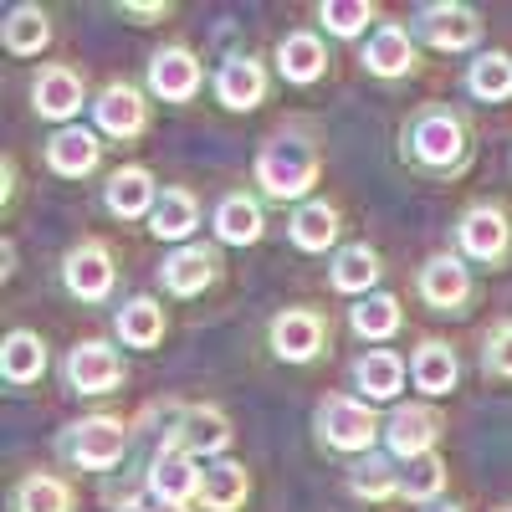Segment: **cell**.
<instances>
[{
    "label": "cell",
    "instance_id": "25",
    "mask_svg": "<svg viewBox=\"0 0 512 512\" xmlns=\"http://www.w3.org/2000/svg\"><path fill=\"white\" fill-rule=\"evenodd\" d=\"M251 492V477H246V466L236 461H210L205 466V477H200V502L210 512H236Z\"/></svg>",
    "mask_w": 512,
    "mask_h": 512
},
{
    "label": "cell",
    "instance_id": "31",
    "mask_svg": "<svg viewBox=\"0 0 512 512\" xmlns=\"http://www.w3.org/2000/svg\"><path fill=\"white\" fill-rule=\"evenodd\" d=\"M47 41H52V21L41 6H16L6 16V52L11 57H36Z\"/></svg>",
    "mask_w": 512,
    "mask_h": 512
},
{
    "label": "cell",
    "instance_id": "17",
    "mask_svg": "<svg viewBox=\"0 0 512 512\" xmlns=\"http://www.w3.org/2000/svg\"><path fill=\"white\" fill-rule=\"evenodd\" d=\"M103 205L113 210L118 221H139V216H154V205H159V185L144 164H123L108 175L103 185Z\"/></svg>",
    "mask_w": 512,
    "mask_h": 512
},
{
    "label": "cell",
    "instance_id": "34",
    "mask_svg": "<svg viewBox=\"0 0 512 512\" xmlns=\"http://www.w3.org/2000/svg\"><path fill=\"white\" fill-rule=\"evenodd\" d=\"M379 251L374 246H344L333 256V287L338 292H369L379 282Z\"/></svg>",
    "mask_w": 512,
    "mask_h": 512
},
{
    "label": "cell",
    "instance_id": "6",
    "mask_svg": "<svg viewBox=\"0 0 512 512\" xmlns=\"http://www.w3.org/2000/svg\"><path fill=\"white\" fill-rule=\"evenodd\" d=\"M62 379H67L72 395H108L123 384V354L113 344H103V338H88V344L67 349Z\"/></svg>",
    "mask_w": 512,
    "mask_h": 512
},
{
    "label": "cell",
    "instance_id": "7",
    "mask_svg": "<svg viewBox=\"0 0 512 512\" xmlns=\"http://www.w3.org/2000/svg\"><path fill=\"white\" fill-rule=\"evenodd\" d=\"M456 241L461 251L472 256V262H502V256L512 251V221H507V210L482 200V205H466L461 210V221H456Z\"/></svg>",
    "mask_w": 512,
    "mask_h": 512
},
{
    "label": "cell",
    "instance_id": "19",
    "mask_svg": "<svg viewBox=\"0 0 512 512\" xmlns=\"http://www.w3.org/2000/svg\"><path fill=\"white\" fill-rule=\"evenodd\" d=\"M349 379H354L359 400L384 405V400H395V395L405 390V359H400V354H390V349H369V354H359V359H354Z\"/></svg>",
    "mask_w": 512,
    "mask_h": 512
},
{
    "label": "cell",
    "instance_id": "21",
    "mask_svg": "<svg viewBox=\"0 0 512 512\" xmlns=\"http://www.w3.org/2000/svg\"><path fill=\"white\" fill-rule=\"evenodd\" d=\"M410 379H415V390H425V395H451L456 379H461L456 349L441 344V338H425V344L415 349V359H410Z\"/></svg>",
    "mask_w": 512,
    "mask_h": 512
},
{
    "label": "cell",
    "instance_id": "18",
    "mask_svg": "<svg viewBox=\"0 0 512 512\" xmlns=\"http://www.w3.org/2000/svg\"><path fill=\"white\" fill-rule=\"evenodd\" d=\"M216 98L231 113H251L267 103V67L256 57H226L216 72Z\"/></svg>",
    "mask_w": 512,
    "mask_h": 512
},
{
    "label": "cell",
    "instance_id": "41",
    "mask_svg": "<svg viewBox=\"0 0 512 512\" xmlns=\"http://www.w3.org/2000/svg\"><path fill=\"white\" fill-rule=\"evenodd\" d=\"M134 512H185V507H175V502H159V497H149V502H139Z\"/></svg>",
    "mask_w": 512,
    "mask_h": 512
},
{
    "label": "cell",
    "instance_id": "22",
    "mask_svg": "<svg viewBox=\"0 0 512 512\" xmlns=\"http://www.w3.org/2000/svg\"><path fill=\"white\" fill-rule=\"evenodd\" d=\"M364 67L374 77H405L415 67V36L395 21H384L374 36H369V47H364Z\"/></svg>",
    "mask_w": 512,
    "mask_h": 512
},
{
    "label": "cell",
    "instance_id": "32",
    "mask_svg": "<svg viewBox=\"0 0 512 512\" xmlns=\"http://www.w3.org/2000/svg\"><path fill=\"white\" fill-rule=\"evenodd\" d=\"M466 88H472V98H482V103H507L512 98V57L507 52H482L472 62V72H466Z\"/></svg>",
    "mask_w": 512,
    "mask_h": 512
},
{
    "label": "cell",
    "instance_id": "14",
    "mask_svg": "<svg viewBox=\"0 0 512 512\" xmlns=\"http://www.w3.org/2000/svg\"><path fill=\"white\" fill-rule=\"evenodd\" d=\"M200 57L190 47H164L149 57V93L164 103H190L200 93Z\"/></svg>",
    "mask_w": 512,
    "mask_h": 512
},
{
    "label": "cell",
    "instance_id": "38",
    "mask_svg": "<svg viewBox=\"0 0 512 512\" xmlns=\"http://www.w3.org/2000/svg\"><path fill=\"white\" fill-rule=\"evenodd\" d=\"M379 11L369 6V0H323L318 6V21H323V31H333V36H359V31H369V21H374Z\"/></svg>",
    "mask_w": 512,
    "mask_h": 512
},
{
    "label": "cell",
    "instance_id": "36",
    "mask_svg": "<svg viewBox=\"0 0 512 512\" xmlns=\"http://www.w3.org/2000/svg\"><path fill=\"white\" fill-rule=\"evenodd\" d=\"M349 492L364 502H390V497H400V472L384 456H364L349 472Z\"/></svg>",
    "mask_w": 512,
    "mask_h": 512
},
{
    "label": "cell",
    "instance_id": "2",
    "mask_svg": "<svg viewBox=\"0 0 512 512\" xmlns=\"http://www.w3.org/2000/svg\"><path fill=\"white\" fill-rule=\"evenodd\" d=\"M318 169H323V159L308 139L282 134L256 154V185H262L272 200H303L318 185Z\"/></svg>",
    "mask_w": 512,
    "mask_h": 512
},
{
    "label": "cell",
    "instance_id": "30",
    "mask_svg": "<svg viewBox=\"0 0 512 512\" xmlns=\"http://www.w3.org/2000/svg\"><path fill=\"white\" fill-rule=\"evenodd\" d=\"M195 226H200V200L190 190H164L159 205H154V216H149V231L159 241H185Z\"/></svg>",
    "mask_w": 512,
    "mask_h": 512
},
{
    "label": "cell",
    "instance_id": "10",
    "mask_svg": "<svg viewBox=\"0 0 512 512\" xmlns=\"http://www.w3.org/2000/svg\"><path fill=\"white\" fill-rule=\"evenodd\" d=\"M200 466H195V451H185L180 441H169V446H159V456L149 461V497H159V502H175V507H190V502H200Z\"/></svg>",
    "mask_w": 512,
    "mask_h": 512
},
{
    "label": "cell",
    "instance_id": "1",
    "mask_svg": "<svg viewBox=\"0 0 512 512\" xmlns=\"http://www.w3.org/2000/svg\"><path fill=\"white\" fill-rule=\"evenodd\" d=\"M466 123L451 108H420L405 128V154L425 169V175H456L466 164Z\"/></svg>",
    "mask_w": 512,
    "mask_h": 512
},
{
    "label": "cell",
    "instance_id": "26",
    "mask_svg": "<svg viewBox=\"0 0 512 512\" xmlns=\"http://www.w3.org/2000/svg\"><path fill=\"white\" fill-rule=\"evenodd\" d=\"M0 374H6L11 384H36L41 374H47V344H41V333L16 328L6 338V349H0Z\"/></svg>",
    "mask_w": 512,
    "mask_h": 512
},
{
    "label": "cell",
    "instance_id": "3",
    "mask_svg": "<svg viewBox=\"0 0 512 512\" xmlns=\"http://www.w3.org/2000/svg\"><path fill=\"white\" fill-rule=\"evenodd\" d=\"M128 441H134V431H128V420L118 415H88L62 431V456L72 466H82V472H108V466L123 461Z\"/></svg>",
    "mask_w": 512,
    "mask_h": 512
},
{
    "label": "cell",
    "instance_id": "13",
    "mask_svg": "<svg viewBox=\"0 0 512 512\" xmlns=\"http://www.w3.org/2000/svg\"><path fill=\"white\" fill-rule=\"evenodd\" d=\"M93 113H98V128L108 139H139L144 128H149V103H144V93L134 88V82H108V88L98 93V103H93Z\"/></svg>",
    "mask_w": 512,
    "mask_h": 512
},
{
    "label": "cell",
    "instance_id": "29",
    "mask_svg": "<svg viewBox=\"0 0 512 512\" xmlns=\"http://www.w3.org/2000/svg\"><path fill=\"white\" fill-rule=\"evenodd\" d=\"M292 241L303 246V251H328L338 241V205L328 200H308V205H297L292 210V221H287Z\"/></svg>",
    "mask_w": 512,
    "mask_h": 512
},
{
    "label": "cell",
    "instance_id": "9",
    "mask_svg": "<svg viewBox=\"0 0 512 512\" xmlns=\"http://www.w3.org/2000/svg\"><path fill=\"white\" fill-rule=\"evenodd\" d=\"M415 36L431 41L436 52H466L482 41V16L472 6H456V0H436L415 16Z\"/></svg>",
    "mask_w": 512,
    "mask_h": 512
},
{
    "label": "cell",
    "instance_id": "11",
    "mask_svg": "<svg viewBox=\"0 0 512 512\" xmlns=\"http://www.w3.org/2000/svg\"><path fill=\"white\" fill-rule=\"evenodd\" d=\"M267 338H272V354H277V359H287V364H308V359L323 354L328 323H323V313H313V308H282V313L272 318Z\"/></svg>",
    "mask_w": 512,
    "mask_h": 512
},
{
    "label": "cell",
    "instance_id": "33",
    "mask_svg": "<svg viewBox=\"0 0 512 512\" xmlns=\"http://www.w3.org/2000/svg\"><path fill=\"white\" fill-rule=\"evenodd\" d=\"M16 512H72V487L62 477H47V472H31L16 497H11Z\"/></svg>",
    "mask_w": 512,
    "mask_h": 512
},
{
    "label": "cell",
    "instance_id": "28",
    "mask_svg": "<svg viewBox=\"0 0 512 512\" xmlns=\"http://www.w3.org/2000/svg\"><path fill=\"white\" fill-rule=\"evenodd\" d=\"M180 446L185 451H205V456H216V451H226L231 446V420L216 410V405H195V410H185V420H180Z\"/></svg>",
    "mask_w": 512,
    "mask_h": 512
},
{
    "label": "cell",
    "instance_id": "24",
    "mask_svg": "<svg viewBox=\"0 0 512 512\" xmlns=\"http://www.w3.org/2000/svg\"><path fill=\"white\" fill-rule=\"evenodd\" d=\"M328 67V52H323V41L313 31H287L277 41V72L287 82H318Z\"/></svg>",
    "mask_w": 512,
    "mask_h": 512
},
{
    "label": "cell",
    "instance_id": "40",
    "mask_svg": "<svg viewBox=\"0 0 512 512\" xmlns=\"http://www.w3.org/2000/svg\"><path fill=\"white\" fill-rule=\"evenodd\" d=\"M123 16H134L139 26H149V21H159V16H169V6H164V0H159V6H118Z\"/></svg>",
    "mask_w": 512,
    "mask_h": 512
},
{
    "label": "cell",
    "instance_id": "15",
    "mask_svg": "<svg viewBox=\"0 0 512 512\" xmlns=\"http://www.w3.org/2000/svg\"><path fill=\"white\" fill-rule=\"evenodd\" d=\"M216 277H221V256H216V246H205V241L180 246L175 256H164V267H159L164 292H175V297H195Z\"/></svg>",
    "mask_w": 512,
    "mask_h": 512
},
{
    "label": "cell",
    "instance_id": "27",
    "mask_svg": "<svg viewBox=\"0 0 512 512\" xmlns=\"http://www.w3.org/2000/svg\"><path fill=\"white\" fill-rule=\"evenodd\" d=\"M113 328H118V338L128 349H154L164 338V308L154 303V297H128V303L118 308V318H113Z\"/></svg>",
    "mask_w": 512,
    "mask_h": 512
},
{
    "label": "cell",
    "instance_id": "39",
    "mask_svg": "<svg viewBox=\"0 0 512 512\" xmlns=\"http://www.w3.org/2000/svg\"><path fill=\"white\" fill-rule=\"evenodd\" d=\"M482 364H487V374H502V379H512V323H502V328L487 338Z\"/></svg>",
    "mask_w": 512,
    "mask_h": 512
},
{
    "label": "cell",
    "instance_id": "43",
    "mask_svg": "<svg viewBox=\"0 0 512 512\" xmlns=\"http://www.w3.org/2000/svg\"><path fill=\"white\" fill-rule=\"evenodd\" d=\"M502 512H512V507H502Z\"/></svg>",
    "mask_w": 512,
    "mask_h": 512
},
{
    "label": "cell",
    "instance_id": "35",
    "mask_svg": "<svg viewBox=\"0 0 512 512\" xmlns=\"http://www.w3.org/2000/svg\"><path fill=\"white\" fill-rule=\"evenodd\" d=\"M349 328L359 338H390L400 328V303L390 292H374V297H359V303L349 308Z\"/></svg>",
    "mask_w": 512,
    "mask_h": 512
},
{
    "label": "cell",
    "instance_id": "4",
    "mask_svg": "<svg viewBox=\"0 0 512 512\" xmlns=\"http://www.w3.org/2000/svg\"><path fill=\"white\" fill-rule=\"evenodd\" d=\"M313 431L328 451H369L374 436L384 431L379 415L369 400H349V395H328L318 410H313Z\"/></svg>",
    "mask_w": 512,
    "mask_h": 512
},
{
    "label": "cell",
    "instance_id": "20",
    "mask_svg": "<svg viewBox=\"0 0 512 512\" xmlns=\"http://www.w3.org/2000/svg\"><path fill=\"white\" fill-rule=\"evenodd\" d=\"M98 159H103L98 134H93V128H77V123H72V128H57L52 144H47V164H52V175H62V180L93 175Z\"/></svg>",
    "mask_w": 512,
    "mask_h": 512
},
{
    "label": "cell",
    "instance_id": "23",
    "mask_svg": "<svg viewBox=\"0 0 512 512\" xmlns=\"http://www.w3.org/2000/svg\"><path fill=\"white\" fill-rule=\"evenodd\" d=\"M262 231H267L262 200H251L246 190H231V195L216 205V236H221L226 246H256V241H262Z\"/></svg>",
    "mask_w": 512,
    "mask_h": 512
},
{
    "label": "cell",
    "instance_id": "42",
    "mask_svg": "<svg viewBox=\"0 0 512 512\" xmlns=\"http://www.w3.org/2000/svg\"><path fill=\"white\" fill-rule=\"evenodd\" d=\"M425 512H461V507H456V502H431Z\"/></svg>",
    "mask_w": 512,
    "mask_h": 512
},
{
    "label": "cell",
    "instance_id": "16",
    "mask_svg": "<svg viewBox=\"0 0 512 512\" xmlns=\"http://www.w3.org/2000/svg\"><path fill=\"white\" fill-rule=\"evenodd\" d=\"M384 441L400 461H415V456H431L436 441H441V415L431 405H400L390 420H384Z\"/></svg>",
    "mask_w": 512,
    "mask_h": 512
},
{
    "label": "cell",
    "instance_id": "12",
    "mask_svg": "<svg viewBox=\"0 0 512 512\" xmlns=\"http://www.w3.org/2000/svg\"><path fill=\"white\" fill-rule=\"evenodd\" d=\"M472 267L461 262V256H431V262L420 267V297L431 303L436 313H466V303H472Z\"/></svg>",
    "mask_w": 512,
    "mask_h": 512
},
{
    "label": "cell",
    "instance_id": "8",
    "mask_svg": "<svg viewBox=\"0 0 512 512\" xmlns=\"http://www.w3.org/2000/svg\"><path fill=\"white\" fill-rule=\"evenodd\" d=\"M82 103H88V82H82L77 67L47 62V67L31 77V108H36L41 118H52V123H67V128H72V118L82 113Z\"/></svg>",
    "mask_w": 512,
    "mask_h": 512
},
{
    "label": "cell",
    "instance_id": "5",
    "mask_svg": "<svg viewBox=\"0 0 512 512\" xmlns=\"http://www.w3.org/2000/svg\"><path fill=\"white\" fill-rule=\"evenodd\" d=\"M113 282H118V267H113L108 241L88 236L62 256V287L77 297V303H103V297L113 292Z\"/></svg>",
    "mask_w": 512,
    "mask_h": 512
},
{
    "label": "cell",
    "instance_id": "37",
    "mask_svg": "<svg viewBox=\"0 0 512 512\" xmlns=\"http://www.w3.org/2000/svg\"><path fill=\"white\" fill-rule=\"evenodd\" d=\"M441 487H446V461L431 451V456H415V461H405V472H400V497H410V502H425L431 507L436 497H441Z\"/></svg>",
    "mask_w": 512,
    "mask_h": 512
}]
</instances>
